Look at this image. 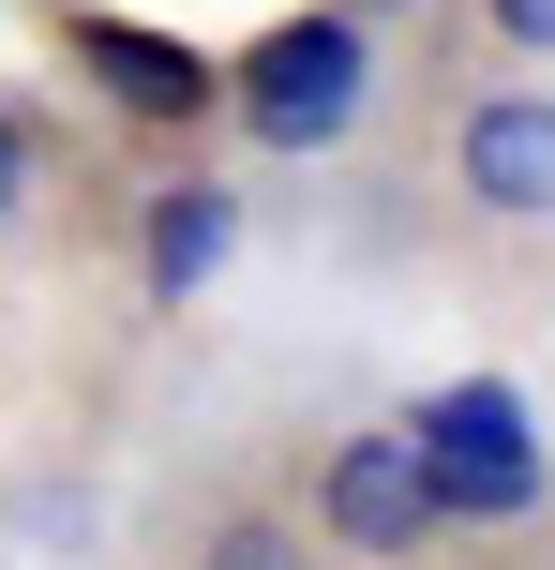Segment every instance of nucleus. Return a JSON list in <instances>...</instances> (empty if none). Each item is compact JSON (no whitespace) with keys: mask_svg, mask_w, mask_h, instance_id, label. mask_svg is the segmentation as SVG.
I'll return each mask as SVG.
<instances>
[{"mask_svg":"<svg viewBox=\"0 0 555 570\" xmlns=\"http://www.w3.org/2000/svg\"><path fill=\"white\" fill-rule=\"evenodd\" d=\"M390 60H376V16L360 0H300V16H270L256 46H226V136L270 150V166H316V150H360V120H376Z\"/></svg>","mask_w":555,"mask_h":570,"instance_id":"f257e3e1","label":"nucleus"},{"mask_svg":"<svg viewBox=\"0 0 555 570\" xmlns=\"http://www.w3.org/2000/svg\"><path fill=\"white\" fill-rule=\"evenodd\" d=\"M436 180H450V226H480V240H555V76H480V90H450Z\"/></svg>","mask_w":555,"mask_h":570,"instance_id":"f03ea898","label":"nucleus"},{"mask_svg":"<svg viewBox=\"0 0 555 570\" xmlns=\"http://www.w3.org/2000/svg\"><path fill=\"white\" fill-rule=\"evenodd\" d=\"M300 525L316 556H420L436 541V465H420V421H346L300 465Z\"/></svg>","mask_w":555,"mask_h":570,"instance_id":"7ed1b4c3","label":"nucleus"},{"mask_svg":"<svg viewBox=\"0 0 555 570\" xmlns=\"http://www.w3.org/2000/svg\"><path fill=\"white\" fill-rule=\"evenodd\" d=\"M420 465H436V541L450 525H526L541 511V451H526V391L466 375L420 405Z\"/></svg>","mask_w":555,"mask_h":570,"instance_id":"20e7f679","label":"nucleus"},{"mask_svg":"<svg viewBox=\"0 0 555 570\" xmlns=\"http://www.w3.org/2000/svg\"><path fill=\"white\" fill-rule=\"evenodd\" d=\"M60 60H76L136 136H196V120L226 106V60H210V46H180V30H150V16H106V0L60 16Z\"/></svg>","mask_w":555,"mask_h":570,"instance_id":"39448f33","label":"nucleus"},{"mask_svg":"<svg viewBox=\"0 0 555 570\" xmlns=\"http://www.w3.org/2000/svg\"><path fill=\"white\" fill-rule=\"evenodd\" d=\"M226 256H240V196H226L210 166H166V180L136 196V285H150V315H180Z\"/></svg>","mask_w":555,"mask_h":570,"instance_id":"423d86ee","label":"nucleus"},{"mask_svg":"<svg viewBox=\"0 0 555 570\" xmlns=\"http://www.w3.org/2000/svg\"><path fill=\"white\" fill-rule=\"evenodd\" d=\"M180 541H196L210 570H300V556H316V525H300V495H210Z\"/></svg>","mask_w":555,"mask_h":570,"instance_id":"0eeeda50","label":"nucleus"},{"mask_svg":"<svg viewBox=\"0 0 555 570\" xmlns=\"http://www.w3.org/2000/svg\"><path fill=\"white\" fill-rule=\"evenodd\" d=\"M46 196H60V136H46V106L0 76V256L46 226Z\"/></svg>","mask_w":555,"mask_h":570,"instance_id":"6e6552de","label":"nucleus"},{"mask_svg":"<svg viewBox=\"0 0 555 570\" xmlns=\"http://www.w3.org/2000/svg\"><path fill=\"white\" fill-rule=\"evenodd\" d=\"M496 60H555V0H466Z\"/></svg>","mask_w":555,"mask_h":570,"instance_id":"1a4fd4ad","label":"nucleus"},{"mask_svg":"<svg viewBox=\"0 0 555 570\" xmlns=\"http://www.w3.org/2000/svg\"><path fill=\"white\" fill-rule=\"evenodd\" d=\"M360 16H420V0H360Z\"/></svg>","mask_w":555,"mask_h":570,"instance_id":"9d476101","label":"nucleus"}]
</instances>
